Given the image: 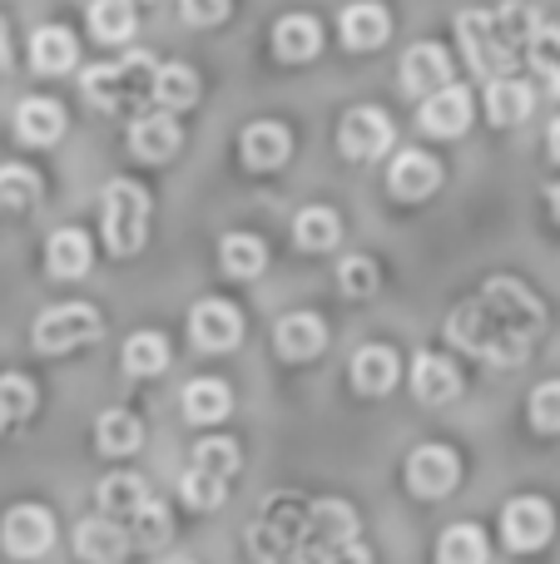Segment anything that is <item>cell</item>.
I'll use <instances>...</instances> for the list:
<instances>
[{
  "label": "cell",
  "mask_w": 560,
  "mask_h": 564,
  "mask_svg": "<svg viewBox=\"0 0 560 564\" xmlns=\"http://www.w3.org/2000/svg\"><path fill=\"white\" fill-rule=\"evenodd\" d=\"M541 327H546L541 297H531L516 278L486 282L476 297H466L462 307L446 317V337H452L456 347L482 361H502V367H516V361L536 347Z\"/></svg>",
  "instance_id": "cell-1"
},
{
  "label": "cell",
  "mask_w": 560,
  "mask_h": 564,
  "mask_svg": "<svg viewBox=\"0 0 560 564\" xmlns=\"http://www.w3.org/2000/svg\"><path fill=\"white\" fill-rule=\"evenodd\" d=\"M536 30V15L526 0H506L502 10H462L456 15V35H462L466 65L476 75H511V65L526 55V40Z\"/></svg>",
  "instance_id": "cell-2"
},
{
  "label": "cell",
  "mask_w": 560,
  "mask_h": 564,
  "mask_svg": "<svg viewBox=\"0 0 560 564\" xmlns=\"http://www.w3.org/2000/svg\"><path fill=\"white\" fill-rule=\"evenodd\" d=\"M154 69L159 65L149 55H125L119 65H89L79 89L105 115H129V109L154 105Z\"/></svg>",
  "instance_id": "cell-3"
},
{
  "label": "cell",
  "mask_w": 560,
  "mask_h": 564,
  "mask_svg": "<svg viewBox=\"0 0 560 564\" xmlns=\"http://www.w3.org/2000/svg\"><path fill=\"white\" fill-rule=\"evenodd\" d=\"M149 234V194L134 178H115L105 188V248L115 258H129L144 248Z\"/></svg>",
  "instance_id": "cell-4"
},
{
  "label": "cell",
  "mask_w": 560,
  "mask_h": 564,
  "mask_svg": "<svg viewBox=\"0 0 560 564\" xmlns=\"http://www.w3.org/2000/svg\"><path fill=\"white\" fill-rule=\"evenodd\" d=\"M99 332H105V322H99L95 307H85V302H65V307H50L40 312L35 322V351H75L85 347V341H95Z\"/></svg>",
  "instance_id": "cell-5"
},
{
  "label": "cell",
  "mask_w": 560,
  "mask_h": 564,
  "mask_svg": "<svg viewBox=\"0 0 560 564\" xmlns=\"http://www.w3.org/2000/svg\"><path fill=\"white\" fill-rule=\"evenodd\" d=\"M456 480H462V460H456V451L446 446H417L412 456H407V490L422 500H442L456 490Z\"/></svg>",
  "instance_id": "cell-6"
},
{
  "label": "cell",
  "mask_w": 560,
  "mask_h": 564,
  "mask_svg": "<svg viewBox=\"0 0 560 564\" xmlns=\"http://www.w3.org/2000/svg\"><path fill=\"white\" fill-rule=\"evenodd\" d=\"M0 545L15 560H35L55 545V516L45 506H15L0 520Z\"/></svg>",
  "instance_id": "cell-7"
},
{
  "label": "cell",
  "mask_w": 560,
  "mask_h": 564,
  "mask_svg": "<svg viewBox=\"0 0 560 564\" xmlns=\"http://www.w3.org/2000/svg\"><path fill=\"white\" fill-rule=\"evenodd\" d=\"M189 337L204 351H228L244 341V312L224 297H204L194 312H189Z\"/></svg>",
  "instance_id": "cell-8"
},
{
  "label": "cell",
  "mask_w": 560,
  "mask_h": 564,
  "mask_svg": "<svg viewBox=\"0 0 560 564\" xmlns=\"http://www.w3.org/2000/svg\"><path fill=\"white\" fill-rule=\"evenodd\" d=\"M551 535H556V510H551V500L521 496V500H511V506H506V516H502V540H506L511 550H541Z\"/></svg>",
  "instance_id": "cell-9"
},
{
  "label": "cell",
  "mask_w": 560,
  "mask_h": 564,
  "mask_svg": "<svg viewBox=\"0 0 560 564\" xmlns=\"http://www.w3.org/2000/svg\"><path fill=\"white\" fill-rule=\"evenodd\" d=\"M337 144H343V154L353 159V164L387 154V144H392V119H387L383 109H373V105L347 109L343 129H337Z\"/></svg>",
  "instance_id": "cell-10"
},
{
  "label": "cell",
  "mask_w": 560,
  "mask_h": 564,
  "mask_svg": "<svg viewBox=\"0 0 560 564\" xmlns=\"http://www.w3.org/2000/svg\"><path fill=\"white\" fill-rule=\"evenodd\" d=\"M472 124V95L462 85H442L422 99V129L437 139H456Z\"/></svg>",
  "instance_id": "cell-11"
},
{
  "label": "cell",
  "mask_w": 560,
  "mask_h": 564,
  "mask_svg": "<svg viewBox=\"0 0 560 564\" xmlns=\"http://www.w3.org/2000/svg\"><path fill=\"white\" fill-rule=\"evenodd\" d=\"M343 540H357V516L343 500H317V506L303 510V545L323 550V545H343Z\"/></svg>",
  "instance_id": "cell-12"
},
{
  "label": "cell",
  "mask_w": 560,
  "mask_h": 564,
  "mask_svg": "<svg viewBox=\"0 0 560 564\" xmlns=\"http://www.w3.org/2000/svg\"><path fill=\"white\" fill-rule=\"evenodd\" d=\"M179 144H184V129L169 115H139L134 124H129V149H134V159H144V164H164L169 154H179Z\"/></svg>",
  "instance_id": "cell-13"
},
{
  "label": "cell",
  "mask_w": 560,
  "mask_h": 564,
  "mask_svg": "<svg viewBox=\"0 0 560 564\" xmlns=\"http://www.w3.org/2000/svg\"><path fill=\"white\" fill-rule=\"evenodd\" d=\"M75 550L85 564H125L129 555V530H119V520H79L75 530Z\"/></svg>",
  "instance_id": "cell-14"
},
{
  "label": "cell",
  "mask_w": 560,
  "mask_h": 564,
  "mask_svg": "<svg viewBox=\"0 0 560 564\" xmlns=\"http://www.w3.org/2000/svg\"><path fill=\"white\" fill-rule=\"evenodd\" d=\"M387 184H392L397 198L417 204V198L437 194V184H442V164H437L432 154H422V149H407V154L392 159V174H387Z\"/></svg>",
  "instance_id": "cell-15"
},
{
  "label": "cell",
  "mask_w": 560,
  "mask_h": 564,
  "mask_svg": "<svg viewBox=\"0 0 560 564\" xmlns=\"http://www.w3.org/2000/svg\"><path fill=\"white\" fill-rule=\"evenodd\" d=\"M273 341H278V357L313 361L317 351L327 347V327H323V317H317V312H288V317L278 322Z\"/></svg>",
  "instance_id": "cell-16"
},
{
  "label": "cell",
  "mask_w": 560,
  "mask_h": 564,
  "mask_svg": "<svg viewBox=\"0 0 560 564\" xmlns=\"http://www.w3.org/2000/svg\"><path fill=\"white\" fill-rule=\"evenodd\" d=\"M452 85V55L442 45H412L402 55V89L407 95H432Z\"/></svg>",
  "instance_id": "cell-17"
},
{
  "label": "cell",
  "mask_w": 560,
  "mask_h": 564,
  "mask_svg": "<svg viewBox=\"0 0 560 564\" xmlns=\"http://www.w3.org/2000/svg\"><path fill=\"white\" fill-rule=\"evenodd\" d=\"M412 391L427 406H446V401H456V391H462V371H456V361L437 357V351H422V357L412 361Z\"/></svg>",
  "instance_id": "cell-18"
},
{
  "label": "cell",
  "mask_w": 560,
  "mask_h": 564,
  "mask_svg": "<svg viewBox=\"0 0 560 564\" xmlns=\"http://www.w3.org/2000/svg\"><path fill=\"white\" fill-rule=\"evenodd\" d=\"M248 169H283L288 154H293V134L273 119H258V124L244 129V144H238Z\"/></svg>",
  "instance_id": "cell-19"
},
{
  "label": "cell",
  "mask_w": 560,
  "mask_h": 564,
  "mask_svg": "<svg viewBox=\"0 0 560 564\" xmlns=\"http://www.w3.org/2000/svg\"><path fill=\"white\" fill-rule=\"evenodd\" d=\"M15 134H20V144H30V149H45V144H55L60 134H65V109L55 105V99H20V109H15Z\"/></svg>",
  "instance_id": "cell-20"
},
{
  "label": "cell",
  "mask_w": 560,
  "mask_h": 564,
  "mask_svg": "<svg viewBox=\"0 0 560 564\" xmlns=\"http://www.w3.org/2000/svg\"><path fill=\"white\" fill-rule=\"evenodd\" d=\"M317 50H323V25H317L313 15H283L273 25V55L283 59V65H303Z\"/></svg>",
  "instance_id": "cell-21"
},
{
  "label": "cell",
  "mask_w": 560,
  "mask_h": 564,
  "mask_svg": "<svg viewBox=\"0 0 560 564\" xmlns=\"http://www.w3.org/2000/svg\"><path fill=\"white\" fill-rule=\"evenodd\" d=\"M397 377H402L397 351L383 347V341H373V347H363L353 357V387L363 391V397H387V391L397 387Z\"/></svg>",
  "instance_id": "cell-22"
},
{
  "label": "cell",
  "mask_w": 560,
  "mask_h": 564,
  "mask_svg": "<svg viewBox=\"0 0 560 564\" xmlns=\"http://www.w3.org/2000/svg\"><path fill=\"white\" fill-rule=\"evenodd\" d=\"M392 35V15H387L377 0H357L343 10V45L347 50H377Z\"/></svg>",
  "instance_id": "cell-23"
},
{
  "label": "cell",
  "mask_w": 560,
  "mask_h": 564,
  "mask_svg": "<svg viewBox=\"0 0 560 564\" xmlns=\"http://www.w3.org/2000/svg\"><path fill=\"white\" fill-rule=\"evenodd\" d=\"M75 35H69L65 25H40L35 35H30V65L40 69V75H65L69 65H75Z\"/></svg>",
  "instance_id": "cell-24"
},
{
  "label": "cell",
  "mask_w": 560,
  "mask_h": 564,
  "mask_svg": "<svg viewBox=\"0 0 560 564\" xmlns=\"http://www.w3.org/2000/svg\"><path fill=\"white\" fill-rule=\"evenodd\" d=\"M228 411H234V391H228L224 381L198 377L184 387V416L194 421V426H214V421H224Z\"/></svg>",
  "instance_id": "cell-25"
},
{
  "label": "cell",
  "mask_w": 560,
  "mask_h": 564,
  "mask_svg": "<svg viewBox=\"0 0 560 564\" xmlns=\"http://www.w3.org/2000/svg\"><path fill=\"white\" fill-rule=\"evenodd\" d=\"M89 258H95V248H89V238L79 234V228H60V234L45 243V268L55 278H85Z\"/></svg>",
  "instance_id": "cell-26"
},
{
  "label": "cell",
  "mask_w": 560,
  "mask_h": 564,
  "mask_svg": "<svg viewBox=\"0 0 560 564\" xmlns=\"http://www.w3.org/2000/svg\"><path fill=\"white\" fill-rule=\"evenodd\" d=\"M526 115H531V85L526 79L502 75L486 85V119L492 124H521Z\"/></svg>",
  "instance_id": "cell-27"
},
{
  "label": "cell",
  "mask_w": 560,
  "mask_h": 564,
  "mask_svg": "<svg viewBox=\"0 0 560 564\" xmlns=\"http://www.w3.org/2000/svg\"><path fill=\"white\" fill-rule=\"evenodd\" d=\"M95 446L105 451V456H134V451L144 446V426H139V416H129V411H105V416L95 421Z\"/></svg>",
  "instance_id": "cell-28"
},
{
  "label": "cell",
  "mask_w": 560,
  "mask_h": 564,
  "mask_svg": "<svg viewBox=\"0 0 560 564\" xmlns=\"http://www.w3.org/2000/svg\"><path fill=\"white\" fill-rule=\"evenodd\" d=\"M99 510H105V520H129L144 500H154L149 496V486L139 476H109V480H99Z\"/></svg>",
  "instance_id": "cell-29"
},
{
  "label": "cell",
  "mask_w": 560,
  "mask_h": 564,
  "mask_svg": "<svg viewBox=\"0 0 560 564\" xmlns=\"http://www.w3.org/2000/svg\"><path fill=\"white\" fill-rule=\"evenodd\" d=\"M89 35L99 45H125L134 35V6L129 0H95L89 6Z\"/></svg>",
  "instance_id": "cell-30"
},
{
  "label": "cell",
  "mask_w": 560,
  "mask_h": 564,
  "mask_svg": "<svg viewBox=\"0 0 560 564\" xmlns=\"http://www.w3.org/2000/svg\"><path fill=\"white\" fill-rule=\"evenodd\" d=\"M293 238L308 253H327V248H337V238H343V218H337L333 208H303L293 224Z\"/></svg>",
  "instance_id": "cell-31"
},
{
  "label": "cell",
  "mask_w": 560,
  "mask_h": 564,
  "mask_svg": "<svg viewBox=\"0 0 560 564\" xmlns=\"http://www.w3.org/2000/svg\"><path fill=\"white\" fill-rule=\"evenodd\" d=\"M198 99V75L189 65H159L154 69V105L159 109H189Z\"/></svg>",
  "instance_id": "cell-32"
},
{
  "label": "cell",
  "mask_w": 560,
  "mask_h": 564,
  "mask_svg": "<svg viewBox=\"0 0 560 564\" xmlns=\"http://www.w3.org/2000/svg\"><path fill=\"white\" fill-rule=\"evenodd\" d=\"M526 59L541 75V85L560 95V25H536L531 40H526Z\"/></svg>",
  "instance_id": "cell-33"
},
{
  "label": "cell",
  "mask_w": 560,
  "mask_h": 564,
  "mask_svg": "<svg viewBox=\"0 0 560 564\" xmlns=\"http://www.w3.org/2000/svg\"><path fill=\"white\" fill-rule=\"evenodd\" d=\"M218 258H224L228 278H258L268 263V248H263V238H254V234H228Z\"/></svg>",
  "instance_id": "cell-34"
},
{
  "label": "cell",
  "mask_w": 560,
  "mask_h": 564,
  "mask_svg": "<svg viewBox=\"0 0 560 564\" xmlns=\"http://www.w3.org/2000/svg\"><path fill=\"white\" fill-rule=\"evenodd\" d=\"M437 564H486L482 525H446V535L437 540Z\"/></svg>",
  "instance_id": "cell-35"
},
{
  "label": "cell",
  "mask_w": 560,
  "mask_h": 564,
  "mask_svg": "<svg viewBox=\"0 0 560 564\" xmlns=\"http://www.w3.org/2000/svg\"><path fill=\"white\" fill-rule=\"evenodd\" d=\"M169 367V341L159 332H134L125 341V371L129 377H159Z\"/></svg>",
  "instance_id": "cell-36"
},
{
  "label": "cell",
  "mask_w": 560,
  "mask_h": 564,
  "mask_svg": "<svg viewBox=\"0 0 560 564\" xmlns=\"http://www.w3.org/2000/svg\"><path fill=\"white\" fill-rule=\"evenodd\" d=\"M30 411H35V381L20 371L0 377V426H20Z\"/></svg>",
  "instance_id": "cell-37"
},
{
  "label": "cell",
  "mask_w": 560,
  "mask_h": 564,
  "mask_svg": "<svg viewBox=\"0 0 560 564\" xmlns=\"http://www.w3.org/2000/svg\"><path fill=\"white\" fill-rule=\"evenodd\" d=\"M238 466H244V456H238V446L228 436H208V441L194 446V470H204V476L228 480Z\"/></svg>",
  "instance_id": "cell-38"
},
{
  "label": "cell",
  "mask_w": 560,
  "mask_h": 564,
  "mask_svg": "<svg viewBox=\"0 0 560 564\" xmlns=\"http://www.w3.org/2000/svg\"><path fill=\"white\" fill-rule=\"evenodd\" d=\"M224 496H228V480L204 476V470H194V466H189V476L179 480V500H184L189 510H218Z\"/></svg>",
  "instance_id": "cell-39"
},
{
  "label": "cell",
  "mask_w": 560,
  "mask_h": 564,
  "mask_svg": "<svg viewBox=\"0 0 560 564\" xmlns=\"http://www.w3.org/2000/svg\"><path fill=\"white\" fill-rule=\"evenodd\" d=\"M40 198V174L25 164H0V204L6 208H30Z\"/></svg>",
  "instance_id": "cell-40"
},
{
  "label": "cell",
  "mask_w": 560,
  "mask_h": 564,
  "mask_svg": "<svg viewBox=\"0 0 560 564\" xmlns=\"http://www.w3.org/2000/svg\"><path fill=\"white\" fill-rule=\"evenodd\" d=\"M129 520H134V545L139 550H159L169 540V510L159 506V500H144Z\"/></svg>",
  "instance_id": "cell-41"
},
{
  "label": "cell",
  "mask_w": 560,
  "mask_h": 564,
  "mask_svg": "<svg viewBox=\"0 0 560 564\" xmlns=\"http://www.w3.org/2000/svg\"><path fill=\"white\" fill-rule=\"evenodd\" d=\"M377 282H383V273H377L373 258H347V263L337 268V288H343L347 297H367V292H377Z\"/></svg>",
  "instance_id": "cell-42"
},
{
  "label": "cell",
  "mask_w": 560,
  "mask_h": 564,
  "mask_svg": "<svg viewBox=\"0 0 560 564\" xmlns=\"http://www.w3.org/2000/svg\"><path fill=\"white\" fill-rule=\"evenodd\" d=\"M531 426L536 431H560V381H546V387L531 391Z\"/></svg>",
  "instance_id": "cell-43"
},
{
  "label": "cell",
  "mask_w": 560,
  "mask_h": 564,
  "mask_svg": "<svg viewBox=\"0 0 560 564\" xmlns=\"http://www.w3.org/2000/svg\"><path fill=\"white\" fill-rule=\"evenodd\" d=\"M313 564H373V555L363 550V540H343V545L313 550Z\"/></svg>",
  "instance_id": "cell-44"
},
{
  "label": "cell",
  "mask_w": 560,
  "mask_h": 564,
  "mask_svg": "<svg viewBox=\"0 0 560 564\" xmlns=\"http://www.w3.org/2000/svg\"><path fill=\"white\" fill-rule=\"evenodd\" d=\"M189 25H218L228 15V0H179Z\"/></svg>",
  "instance_id": "cell-45"
},
{
  "label": "cell",
  "mask_w": 560,
  "mask_h": 564,
  "mask_svg": "<svg viewBox=\"0 0 560 564\" xmlns=\"http://www.w3.org/2000/svg\"><path fill=\"white\" fill-rule=\"evenodd\" d=\"M10 65V35H6V20H0V69Z\"/></svg>",
  "instance_id": "cell-46"
},
{
  "label": "cell",
  "mask_w": 560,
  "mask_h": 564,
  "mask_svg": "<svg viewBox=\"0 0 560 564\" xmlns=\"http://www.w3.org/2000/svg\"><path fill=\"white\" fill-rule=\"evenodd\" d=\"M546 144H551V159H560V119L551 124V139H546Z\"/></svg>",
  "instance_id": "cell-47"
},
{
  "label": "cell",
  "mask_w": 560,
  "mask_h": 564,
  "mask_svg": "<svg viewBox=\"0 0 560 564\" xmlns=\"http://www.w3.org/2000/svg\"><path fill=\"white\" fill-rule=\"evenodd\" d=\"M551 214H556V224H560V184L551 188Z\"/></svg>",
  "instance_id": "cell-48"
},
{
  "label": "cell",
  "mask_w": 560,
  "mask_h": 564,
  "mask_svg": "<svg viewBox=\"0 0 560 564\" xmlns=\"http://www.w3.org/2000/svg\"><path fill=\"white\" fill-rule=\"evenodd\" d=\"M169 564H198V560H189V555H179V560H169Z\"/></svg>",
  "instance_id": "cell-49"
},
{
  "label": "cell",
  "mask_w": 560,
  "mask_h": 564,
  "mask_svg": "<svg viewBox=\"0 0 560 564\" xmlns=\"http://www.w3.org/2000/svg\"><path fill=\"white\" fill-rule=\"evenodd\" d=\"M129 6H134V0H129Z\"/></svg>",
  "instance_id": "cell-50"
}]
</instances>
